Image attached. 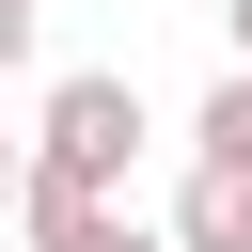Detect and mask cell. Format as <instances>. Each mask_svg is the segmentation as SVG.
Wrapping results in <instances>:
<instances>
[{
  "mask_svg": "<svg viewBox=\"0 0 252 252\" xmlns=\"http://www.w3.org/2000/svg\"><path fill=\"white\" fill-rule=\"evenodd\" d=\"M142 126H158V110H142L126 63H63L16 142H32V173H63V189H126V173H142Z\"/></svg>",
  "mask_w": 252,
  "mask_h": 252,
  "instance_id": "cell-1",
  "label": "cell"
},
{
  "mask_svg": "<svg viewBox=\"0 0 252 252\" xmlns=\"http://www.w3.org/2000/svg\"><path fill=\"white\" fill-rule=\"evenodd\" d=\"M16 236H32V252H173L126 189H63V173H32V189H16Z\"/></svg>",
  "mask_w": 252,
  "mask_h": 252,
  "instance_id": "cell-2",
  "label": "cell"
},
{
  "mask_svg": "<svg viewBox=\"0 0 252 252\" xmlns=\"http://www.w3.org/2000/svg\"><path fill=\"white\" fill-rule=\"evenodd\" d=\"M173 252H252V173H220V158H189L173 173V220H158Z\"/></svg>",
  "mask_w": 252,
  "mask_h": 252,
  "instance_id": "cell-3",
  "label": "cell"
},
{
  "mask_svg": "<svg viewBox=\"0 0 252 252\" xmlns=\"http://www.w3.org/2000/svg\"><path fill=\"white\" fill-rule=\"evenodd\" d=\"M189 158H220V173H252V79H236V63L205 79V110H189Z\"/></svg>",
  "mask_w": 252,
  "mask_h": 252,
  "instance_id": "cell-4",
  "label": "cell"
},
{
  "mask_svg": "<svg viewBox=\"0 0 252 252\" xmlns=\"http://www.w3.org/2000/svg\"><path fill=\"white\" fill-rule=\"evenodd\" d=\"M32 47H47V0H0V79H32Z\"/></svg>",
  "mask_w": 252,
  "mask_h": 252,
  "instance_id": "cell-5",
  "label": "cell"
},
{
  "mask_svg": "<svg viewBox=\"0 0 252 252\" xmlns=\"http://www.w3.org/2000/svg\"><path fill=\"white\" fill-rule=\"evenodd\" d=\"M16 189H32V142H16V126H0V220H16Z\"/></svg>",
  "mask_w": 252,
  "mask_h": 252,
  "instance_id": "cell-6",
  "label": "cell"
},
{
  "mask_svg": "<svg viewBox=\"0 0 252 252\" xmlns=\"http://www.w3.org/2000/svg\"><path fill=\"white\" fill-rule=\"evenodd\" d=\"M220 47H236V79H252V0H220Z\"/></svg>",
  "mask_w": 252,
  "mask_h": 252,
  "instance_id": "cell-7",
  "label": "cell"
}]
</instances>
